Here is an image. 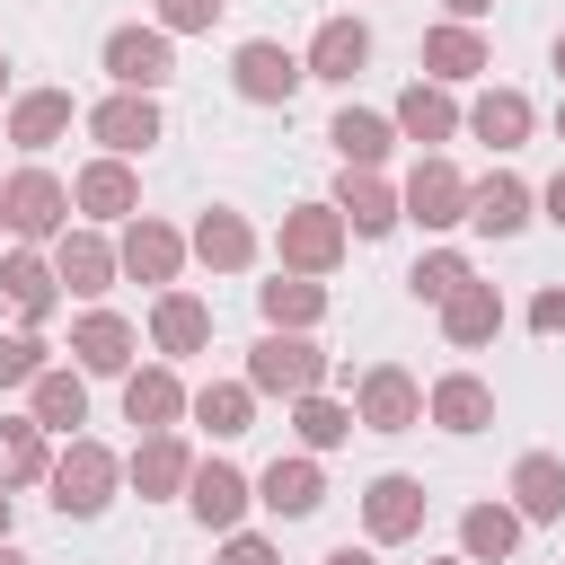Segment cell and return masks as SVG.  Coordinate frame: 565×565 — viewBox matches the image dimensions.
<instances>
[{
	"label": "cell",
	"instance_id": "1",
	"mask_svg": "<svg viewBox=\"0 0 565 565\" xmlns=\"http://www.w3.org/2000/svg\"><path fill=\"white\" fill-rule=\"evenodd\" d=\"M327 371H335V362L309 344V327H265V335L247 344V388H256V397H282V406L309 397V388H327Z\"/></svg>",
	"mask_w": 565,
	"mask_h": 565
},
{
	"label": "cell",
	"instance_id": "2",
	"mask_svg": "<svg viewBox=\"0 0 565 565\" xmlns=\"http://www.w3.org/2000/svg\"><path fill=\"white\" fill-rule=\"evenodd\" d=\"M44 486H53V503H62V521H97V512L115 503V486H124V459H115L106 441H88V433H71V441L53 450V468H44Z\"/></svg>",
	"mask_w": 565,
	"mask_h": 565
},
{
	"label": "cell",
	"instance_id": "3",
	"mask_svg": "<svg viewBox=\"0 0 565 565\" xmlns=\"http://www.w3.org/2000/svg\"><path fill=\"white\" fill-rule=\"evenodd\" d=\"M0 230L18 238V247H35V238H62L71 230V185L53 177V168H9L0 177Z\"/></svg>",
	"mask_w": 565,
	"mask_h": 565
},
{
	"label": "cell",
	"instance_id": "4",
	"mask_svg": "<svg viewBox=\"0 0 565 565\" xmlns=\"http://www.w3.org/2000/svg\"><path fill=\"white\" fill-rule=\"evenodd\" d=\"M344 212L335 203H291L282 212V230H274V256H282V274H335L344 265Z\"/></svg>",
	"mask_w": 565,
	"mask_h": 565
},
{
	"label": "cell",
	"instance_id": "5",
	"mask_svg": "<svg viewBox=\"0 0 565 565\" xmlns=\"http://www.w3.org/2000/svg\"><path fill=\"white\" fill-rule=\"evenodd\" d=\"M353 424H362V433H415V424H424V380H415L406 362H371V371L353 380Z\"/></svg>",
	"mask_w": 565,
	"mask_h": 565
},
{
	"label": "cell",
	"instance_id": "6",
	"mask_svg": "<svg viewBox=\"0 0 565 565\" xmlns=\"http://www.w3.org/2000/svg\"><path fill=\"white\" fill-rule=\"evenodd\" d=\"M97 62H106V79H115V88L159 97V88L177 79V35H168V26H115Z\"/></svg>",
	"mask_w": 565,
	"mask_h": 565
},
{
	"label": "cell",
	"instance_id": "7",
	"mask_svg": "<svg viewBox=\"0 0 565 565\" xmlns=\"http://www.w3.org/2000/svg\"><path fill=\"white\" fill-rule=\"evenodd\" d=\"M230 79H238L247 106H291L300 79H309V62H300L291 44H274V35H247V44L230 53Z\"/></svg>",
	"mask_w": 565,
	"mask_h": 565
},
{
	"label": "cell",
	"instance_id": "8",
	"mask_svg": "<svg viewBox=\"0 0 565 565\" xmlns=\"http://www.w3.org/2000/svg\"><path fill=\"white\" fill-rule=\"evenodd\" d=\"M397 212H406L415 230H450V221H468V177H459L441 150H424V159L406 168V185H397Z\"/></svg>",
	"mask_w": 565,
	"mask_h": 565
},
{
	"label": "cell",
	"instance_id": "9",
	"mask_svg": "<svg viewBox=\"0 0 565 565\" xmlns=\"http://www.w3.org/2000/svg\"><path fill=\"white\" fill-rule=\"evenodd\" d=\"M79 124H88V141H97V150H115V159H141V150L168 132V124H159V97H141V88H115V97H97Z\"/></svg>",
	"mask_w": 565,
	"mask_h": 565
},
{
	"label": "cell",
	"instance_id": "10",
	"mask_svg": "<svg viewBox=\"0 0 565 565\" xmlns=\"http://www.w3.org/2000/svg\"><path fill=\"white\" fill-rule=\"evenodd\" d=\"M115 265H124L132 282L168 291V282H177V265H185V230H168V221L132 212V221H124V238H115Z\"/></svg>",
	"mask_w": 565,
	"mask_h": 565
},
{
	"label": "cell",
	"instance_id": "11",
	"mask_svg": "<svg viewBox=\"0 0 565 565\" xmlns=\"http://www.w3.org/2000/svg\"><path fill=\"white\" fill-rule=\"evenodd\" d=\"M247 503H256V477H238L230 459H194V477H185V512L221 539V530H238L247 521Z\"/></svg>",
	"mask_w": 565,
	"mask_h": 565
},
{
	"label": "cell",
	"instance_id": "12",
	"mask_svg": "<svg viewBox=\"0 0 565 565\" xmlns=\"http://www.w3.org/2000/svg\"><path fill=\"white\" fill-rule=\"evenodd\" d=\"M424 512H433V503H424V477H397V468H388V477H371V486H362V530H371V547L415 539V530H424Z\"/></svg>",
	"mask_w": 565,
	"mask_h": 565
},
{
	"label": "cell",
	"instance_id": "13",
	"mask_svg": "<svg viewBox=\"0 0 565 565\" xmlns=\"http://www.w3.org/2000/svg\"><path fill=\"white\" fill-rule=\"evenodd\" d=\"M71 212H88V221H132V212H141V177H132V159L97 150V159L71 177Z\"/></svg>",
	"mask_w": 565,
	"mask_h": 565
},
{
	"label": "cell",
	"instance_id": "14",
	"mask_svg": "<svg viewBox=\"0 0 565 565\" xmlns=\"http://www.w3.org/2000/svg\"><path fill=\"white\" fill-rule=\"evenodd\" d=\"M327 203L344 212V230H353V238H388V230L406 221V212H397V185H388L380 168H344Z\"/></svg>",
	"mask_w": 565,
	"mask_h": 565
},
{
	"label": "cell",
	"instance_id": "15",
	"mask_svg": "<svg viewBox=\"0 0 565 565\" xmlns=\"http://www.w3.org/2000/svg\"><path fill=\"white\" fill-rule=\"evenodd\" d=\"M0 300L18 309V327H44V318L62 309V282H53V256H35V247H9V256H0Z\"/></svg>",
	"mask_w": 565,
	"mask_h": 565
},
{
	"label": "cell",
	"instance_id": "16",
	"mask_svg": "<svg viewBox=\"0 0 565 565\" xmlns=\"http://www.w3.org/2000/svg\"><path fill=\"white\" fill-rule=\"evenodd\" d=\"M132 344H141V335H132L124 309H88V318L71 327V362L97 371V380H124V371H132Z\"/></svg>",
	"mask_w": 565,
	"mask_h": 565
},
{
	"label": "cell",
	"instance_id": "17",
	"mask_svg": "<svg viewBox=\"0 0 565 565\" xmlns=\"http://www.w3.org/2000/svg\"><path fill=\"white\" fill-rule=\"evenodd\" d=\"M124 477H132V494H141V503H168V494H185L194 450L177 441V424H168V433H141V450L124 459Z\"/></svg>",
	"mask_w": 565,
	"mask_h": 565
},
{
	"label": "cell",
	"instance_id": "18",
	"mask_svg": "<svg viewBox=\"0 0 565 565\" xmlns=\"http://www.w3.org/2000/svg\"><path fill=\"white\" fill-rule=\"evenodd\" d=\"M256 503H265L274 521H309V512L327 503V477H318V450H291V459H274V468L256 477Z\"/></svg>",
	"mask_w": 565,
	"mask_h": 565
},
{
	"label": "cell",
	"instance_id": "19",
	"mask_svg": "<svg viewBox=\"0 0 565 565\" xmlns=\"http://www.w3.org/2000/svg\"><path fill=\"white\" fill-rule=\"evenodd\" d=\"M477 71H494V53H486V35H477L468 18H441V26H424V79L459 88V79H477Z\"/></svg>",
	"mask_w": 565,
	"mask_h": 565
},
{
	"label": "cell",
	"instance_id": "20",
	"mask_svg": "<svg viewBox=\"0 0 565 565\" xmlns=\"http://www.w3.org/2000/svg\"><path fill=\"white\" fill-rule=\"evenodd\" d=\"M79 124V106H71V88H26V97H9V150H53L62 132Z\"/></svg>",
	"mask_w": 565,
	"mask_h": 565
},
{
	"label": "cell",
	"instance_id": "21",
	"mask_svg": "<svg viewBox=\"0 0 565 565\" xmlns=\"http://www.w3.org/2000/svg\"><path fill=\"white\" fill-rule=\"evenodd\" d=\"M388 124H397V141H415V150H441V141L459 132V97H450L441 79H415V88L388 106Z\"/></svg>",
	"mask_w": 565,
	"mask_h": 565
},
{
	"label": "cell",
	"instance_id": "22",
	"mask_svg": "<svg viewBox=\"0 0 565 565\" xmlns=\"http://www.w3.org/2000/svg\"><path fill=\"white\" fill-rule=\"evenodd\" d=\"M185 256H203L212 274H247V265H256V230H247V212L212 203V212L185 230Z\"/></svg>",
	"mask_w": 565,
	"mask_h": 565
},
{
	"label": "cell",
	"instance_id": "23",
	"mask_svg": "<svg viewBox=\"0 0 565 565\" xmlns=\"http://www.w3.org/2000/svg\"><path fill=\"white\" fill-rule=\"evenodd\" d=\"M115 274H124V265H115V238H97V230H62V238H53V282H62V291L97 300Z\"/></svg>",
	"mask_w": 565,
	"mask_h": 565
},
{
	"label": "cell",
	"instance_id": "24",
	"mask_svg": "<svg viewBox=\"0 0 565 565\" xmlns=\"http://www.w3.org/2000/svg\"><path fill=\"white\" fill-rule=\"evenodd\" d=\"M530 203H539V194H530L512 168H494L486 185H468V230H486V238H521V230H530Z\"/></svg>",
	"mask_w": 565,
	"mask_h": 565
},
{
	"label": "cell",
	"instance_id": "25",
	"mask_svg": "<svg viewBox=\"0 0 565 565\" xmlns=\"http://www.w3.org/2000/svg\"><path fill=\"white\" fill-rule=\"evenodd\" d=\"M26 415H35L44 433H79V424H88V371L44 362V371L26 380Z\"/></svg>",
	"mask_w": 565,
	"mask_h": 565
},
{
	"label": "cell",
	"instance_id": "26",
	"mask_svg": "<svg viewBox=\"0 0 565 565\" xmlns=\"http://www.w3.org/2000/svg\"><path fill=\"white\" fill-rule=\"evenodd\" d=\"M424 415H433L441 433H486V424H494V388H486L477 371H441V380L424 388Z\"/></svg>",
	"mask_w": 565,
	"mask_h": 565
},
{
	"label": "cell",
	"instance_id": "27",
	"mask_svg": "<svg viewBox=\"0 0 565 565\" xmlns=\"http://www.w3.org/2000/svg\"><path fill=\"white\" fill-rule=\"evenodd\" d=\"M441 335H450L459 353H468V344H494V335H503V291L468 274V282H459V291L441 300Z\"/></svg>",
	"mask_w": 565,
	"mask_h": 565
},
{
	"label": "cell",
	"instance_id": "28",
	"mask_svg": "<svg viewBox=\"0 0 565 565\" xmlns=\"http://www.w3.org/2000/svg\"><path fill=\"white\" fill-rule=\"evenodd\" d=\"M150 344H159L168 362H177V353H203V344H212V309H203L194 291L168 282V291L150 300Z\"/></svg>",
	"mask_w": 565,
	"mask_h": 565
},
{
	"label": "cell",
	"instance_id": "29",
	"mask_svg": "<svg viewBox=\"0 0 565 565\" xmlns=\"http://www.w3.org/2000/svg\"><path fill=\"white\" fill-rule=\"evenodd\" d=\"M185 415V380L168 371V362H150V371H124V424H141V433H168Z\"/></svg>",
	"mask_w": 565,
	"mask_h": 565
},
{
	"label": "cell",
	"instance_id": "30",
	"mask_svg": "<svg viewBox=\"0 0 565 565\" xmlns=\"http://www.w3.org/2000/svg\"><path fill=\"white\" fill-rule=\"evenodd\" d=\"M512 512L521 521H565V459L556 450H521L512 459Z\"/></svg>",
	"mask_w": 565,
	"mask_h": 565
},
{
	"label": "cell",
	"instance_id": "31",
	"mask_svg": "<svg viewBox=\"0 0 565 565\" xmlns=\"http://www.w3.org/2000/svg\"><path fill=\"white\" fill-rule=\"evenodd\" d=\"M300 62H309V79H335V88H344V79L371 62V26H362V18H327Z\"/></svg>",
	"mask_w": 565,
	"mask_h": 565
},
{
	"label": "cell",
	"instance_id": "32",
	"mask_svg": "<svg viewBox=\"0 0 565 565\" xmlns=\"http://www.w3.org/2000/svg\"><path fill=\"white\" fill-rule=\"evenodd\" d=\"M530 124H539V115H530V97H521V88H486V97L459 115V132H477L486 150H521V141H530Z\"/></svg>",
	"mask_w": 565,
	"mask_h": 565
},
{
	"label": "cell",
	"instance_id": "33",
	"mask_svg": "<svg viewBox=\"0 0 565 565\" xmlns=\"http://www.w3.org/2000/svg\"><path fill=\"white\" fill-rule=\"evenodd\" d=\"M185 415H194L212 441H238V433L256 424V388H247V380H203V388L185 397Z\"/></svg>",
	"mask_w": 565,
	"mask_h": 565
},
{
	"label": "cell",
	"instance_id": "34",
	"mask_svg": "<svg viewBox=\"0 0 565 565\" xmlns=\"http://www.w3.org/2000/svg\"><path fill=\"white\" fill-rule=\"evenodd\" d=\"M512 547H521V512L512 503H468L459 512V556L468 565H503Z\"/></svg>",
	"mask_w": 565,
	"mask_h": 565
},
{
	"label": "cell",
	"instance_id": "35",
	"mask_svg": "<svg viewBox=\"0 0 565 565\" xmlns=\"http://www.w3.org/2000/svg\"><path fill=\"white\" fill-rule=\"evenodd\" d=\"M327 141H335V159H344V168H380V159L397 150V124H388V115H371V106H344V115L327 124Z\"/></svg>",
	"mask_w": 565,
	"mask_h": 565
},
{
	"label": "cell",
	"instance_id": "36",
	"mask_svg": "<svg viewBox=\"0 0 565 565\" xmlns=\"http://www.w3.org/2000/svg\"><path fill=\"white\" fill-rule=\"evenodd\" d=\"M256 309H265V327H318L327 318V282L318 274H274V282H256Z\"/></svg>",
	"mask_w": 565,
	"mask_h": 565
},
{
	"label": "cell",
	"instance_id": "37",
	"mask_svg": "<svg viewBox=\"0 0 565 565\" xmlns=\"http://www.w3.org/2000/svg\"><path fill=\"white\" fill-rule=\"evenodd\" d=\"M53 450H44V424L35 415H0V494L9 486H44Z\"/></svg>",
	"mask_w": 565,
	"mask_h": 565
},
{
	"label": "cell",
	"instance_id": "38",
	"mask_svg": "<svg viewBox=\"0 0 565 565\" xmlns=\"http://www.w3.org/2000/svg\"><path fill=\"white\" fill-rule=\"evenodd\" d=\"M291 433H300V450H335V441H353V406L309 388V397H291Z\"/></svg>",
	"mask_w": 565,
	"mask_h": 565
},
{
	"label": "cell",
	"instance_id": "39",
	"mask_svg": "<svg viewBox=\"0 0 565 565\" xmlns=\"http://www.w3.org/2000/svg\"><path fill=\"white\" fill-rule=\"evenodd\" d=\"M468 274H477V265H468V256H459V247H424V256H415V274H406V291H415V300H433V309H441V300H450V291H459V282H468Z\"/></svg>",
	"mask_w": 565,
	"mask_h": 565
},
{
	"label": "cell",
	"instance_id": "40",
	"mask_svg": "<svg viewBox=\"0 0 565 565\" xmlns=\"http://www.w3.org/2000/svg\"><path fill=\"white\" fill-rule=\"evenodd\" d=\"M44 371V335L35 327H18V335H0V388H26Z\"/></svg>",
	"mask_w": 565,
	"mask_h": 565
},
{
	"label": "cell",
	"instance_id": "41",
	"mask_svg": "<svg viewBox=\"0 0 565 565\" xmlns=\"http://www.w3.org/2000/svg\"><path fill=\"white\" fill-rule=\"evenodd\" d=\"M221 9H230V0H159V18H150V26H168V35H212V26H221Z\"/></svg>",
	"mask_w": 565,
	"mask_h": 565
},
{
	"label": "cell",
	"instance_id": "42",
	"mask_svg": "<svg viewBox=\"0 0 565 565\" xmlns=\"http://www.w3.org/2000/svg\"><path fill=\"white\" fill-rule=\"evenodd\" d=\"M221 565H282V556H274V539H256V530H221Z\"/></svg>",
	"mask_w": 565,
	"mask_h": 565
},
{
	"label": "cell",
	"instance_id": "43",
	"mask_svg": "<svg viewBox=\"0 0 565 565\" xmlns=\"http://www.w3.org/2000/svg\"><path fill=\"white\" fill-rule=\"evenodd\" d=\"M530 327H539V335H565V282H547V291L530 300Z\"/></svg>",
	"mask_w": 565,
	"mask_h": 565
},
{
	"label": "cell",
	"instance_id": "44",
	"mask_svg": "<svg viewBox=\"0 0 565 565\" xmlns=\"http://www.w3.org/2000/svg\"><path fill=\"white\" fill-rule=\"evenodd\" d=\"M539 203H547V221H556V230H565V168H556V177H547V194H539Z\"/></svg>",
	"mask_w": 565,
	"mask_h": 565
},
{
	"label": "cell",
	"instance_id": "45",
	"mask_svg": "<svg viewBox=\"0 0 565 565\" xmlns=\"http://www.w3.org/2000/svg\"><path fill=\"white\" fill-rule=\"evenodd\" d=\"M441 9H450V18H468V26H477V18H486V9H494V0H441Z\"/></svg>",
	"mask_w": 565,
	"mask_h": 565
},
{
	"label": "cell",
	"instance_id": "46",
	"mask_svg": "<svg viewBox=\"0 0 565 565\" xmlns=\"http://www.w3.org/2000/svg\"><path fill=\"white\" fill-rule=\"evenodd\" d=\"M318 565H380L371 547H335V556H318Z\"/></svg>",
	"mask_w": 565,
	"mask_h": 565
},
{
	"label": "cell",
	"instance_id": "47",
	"mask_svg": "<svg viewBox=\"0 0 565 565\" xmlns=\"http://www.w3.org/2000/svg\"><path fill=\"white\" fill-rule=\"evenodd\" d=\"M547 62H556V79H565V35H556V53H547Z\"/></svg>",
	"mask_w": 565,
	"mask_h": 565
},
{
	"label": "cell",
	"instance_id": "48",
	"mask_svg": "<svg viewBox=\"0 0 565 565\" xmlns=\"http://www.w3.org/2000/svg\"><path fill=\"white\" fill-rule=\"evenodd\" d=\"M0 565H26V556H18V547H9V539H0Z\"/></svg>",
	"mask_w": 565,
	"mask_h": 565
},
{
	"label": "cell",
	"instance_id": "49",
	"mask_svg": "<svg viewBox=\"0 0 565 565\" xmlns=\"http://www.w3.org/2000/svg\"><path fill=\"white\" fill-rule=\"evenodd\" d=\"M424 565H468V556H424Z\"/></svg>",
	"mask_w": 565,
	"mask_h": 565
},
{
	"label": "cell",
	"instance_id": "50",
	"mask_svg": "<svg viewBox=\"0 0 565 565\" xmlns=\"http://www.w3.org/2000/svg\"><path fill=\"white\" fill-rule=\"evenodd\" d=\"M0 539H9V494H0Z\"/></svg>",
	"mask_w": 565,
	"mask_h": 565
},
{
	"label": "cell",
	"instance_id": "51",
	"mask_svg": "<svg viewBox=\"0 0 565 565\" xmlns=\"http://www.w3.org/2000/svg\"><path fill=\"white\" fill-rule=\"evenodd\" d=\"M0 97H9V53H0Z\"/></svg>",
	"mask_w": 565,
	"mask_h": 565
},
{
	"label": "cell",
	"instance_id": "52",
	"mask_svg": "<svg viewBox=\"0 0 565 565\" xmlns=\"http://www.w3.org/2000/svg\"><path fill=\"white\" fill-rule=\"evenodd\" d=\"M556 141H565V106H556Z\"/></svg>",
	"mask_w": 565,
	"mask_h": 565
}]
</instances>
